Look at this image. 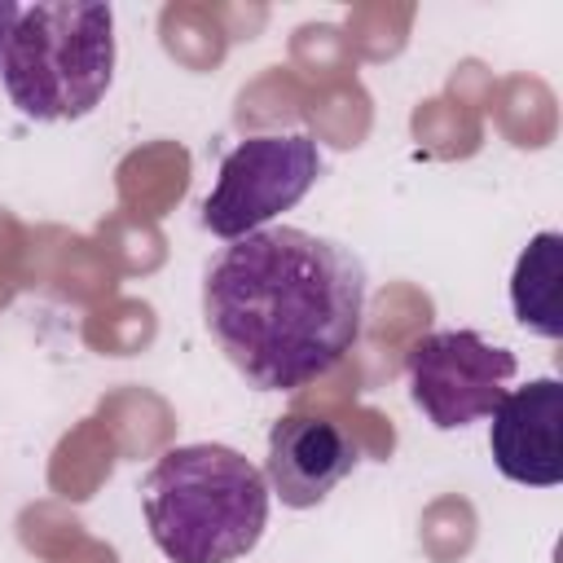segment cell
<instances>
[{"label": "cell", "instance_id": "cell-2", "mask_svg": "<svg viewBox=\"0 0 563 563\" xmlns=\"http://www.w3.org/2000/svg\"><path fill=\"white\" fill-rule=\"evenodd\" d=\"M268 497L264 471L229 444H176L141 484L150 537L172 563L251 554L268 528Z\"/></svg>", "mask_w": 563, "mask_h": 563}, {"label": "cell", "instance_id": "cell-9", "mask_svg": "<svg viewBox=\"0 0 563 563\" xmlns=\"http://www.w3.org/2000/svg\"><path fill=\"white\" fill-rule=\"evenodd\" d=\"M18 13H22V4H13V0H0V53H4V40H9V31L18 26Z\"/></svg>", "mask_w": 563, "mask_h": 563}, {"label": "cell", "instance_id": "cell-4", "mask_svg": "<svg viewBox=\"0 0 563 563\" xmlns=\"http://www.w3.org/2000/svg\"><path fill=\"white\" fill-rule=\"evenodd\" d=\"M321 176V150L308 132L246 136L220 163V180L202 202V229L238 242L268 229L273 216L290 211Z\"/></svg>", "mask_w": 563, "mask_h": 563}, {"label": "cell", "instance_id": "cell-3", "mask_svg": "<svg viewBox=\"0 0 563 563\" xmlns=\"http://www.w3.org/2000/svg\"><path fill=\"white\" fill-rule=\"evenodd\" d=\"M0 79L26 119H84L114 79V9L26 4L4 40Z\"/></svg>", "mask_w": 563, "mask_h": 563}, {"label": "cell", "instance_id": "cell-7", "mask_svg": "<svg viewBox=\"0 0 563 563\" xmlns=\"http://www.w3.org/2000/svg\"><path fill=\"white\" fill-rule=\"evenodd\" d=\"M356 444L339 422H325L317 413H286L268 431V462L264 484L282 506L308 510L325 501L356 466Z\"/></svg>", "mask_w": 563, "mask_h": 563}, {"label": "cell", "instance_id": "cell-1", "mask_svg": "<svg viewBox=\"0 0 563 563\" xmlns=\"http://www.w3.org/2000/svg\"><path fill=\"white\" fill-rule=\"evenodd\" d=\"M365 264L352 246L268 224L229 242L202 277V321L255 391L330 374L361 339Z\"/></svg>", "mask_w": 563, "mask_h": 563}, {"label": "cell", "instance_id": "cell-6", "mask_svg": "<svg viewBox=\"0 0 563 563\" xmlns=\"http://www.w3.org/2000/svg\"><path fill=\"white\" fill-rule=\"evenodd\" d=\"M488 453L497 471L528 488H554L563 479V383L532 378L493 405Z\"/></svg>", "mask_w": 563, "mask_h": 563}, {"label": "cell", "instance_id": "cell-8", "mask_svg": "<svg viewBox=\"0 0 563 563\" xmlns=\"http://www.w3.org/2000/svg\"><path fill=\"white\" fill-rule=\"evenodd\" d=\"M563 238L554 229L537 233L515 264L510 277V308L515 321L541 339H563Z\"/></svg>", "mask_w": 563, "mask_h": 563}, {"label": "cell", "instance_id": "cell-5", "mask_svg": "<svg viewBox=\"0 0 563 563\" xmlns=\"http://www.w3.org/2000/svg\"><path fill=\"white\" fill-rule=\"evenodd\" d=\"M519 361L510 347L479 339L475 330H435L422 334L405 356L409 396L422 418L440 431H457L493 413L515 378Z\"/></svg>", "mask_w": 563, "mask_h": 563}]
</instances>
